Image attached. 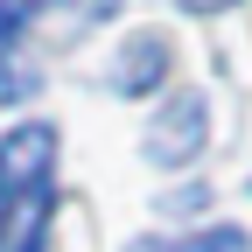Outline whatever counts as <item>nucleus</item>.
I'll return each instance as SVG.
<instances>
[{"mask_svg":"<svg viewBox=\"0 0 252 252\" xmlns=\"http://www.w3.org/2000/svg\"><path fill=\"white\" fill-rule=\"evenodd\" d=\"M56 210V126L28 119L0 140V252H42Z\"/></svg>","mask_w":252,"mask_h":252,"instance_id":"f257e3e1","label":"nucleus"},{"mask_svg":"<svg viewBox=\"0 0 252 252\" xmlns=\"http://www.w3.org/2000/svg\"><path fill=\"white\" fill-rule=\"evenodd\" d=\"M203 133H210L203 105H196V98H175V105H161V119L147 126V161H161V168H182V161H196Z\"/></svg>","mask_w":252,"mask_h":252,"instance_id":"f03ea898","label":"nucleus"},{"mask_svg":"<svg viewBox=\"0 0 252 252\" xmlns=\"http://www.w3.org/2000/svg\"><path fill=\"white\" fill-rule=\"evenodd\" d=\"M161 77H168V42L161 35H133L126 56H119V70H112V84L126 91V98H140V91H154Z\"/></svg>","mask_w":252,"mask_h":252,"instance_id":"7ed1b4c3","label":"nucleus"},{"mask_svg":"<svg viewBox=\"0 0 252 252\" xmlns=\"http://www.w3.org/2000/svg\"><path fill=\"white\" fill-rule=\"evenodd\" d=\"M126 252H252V238L217 224V231H189V238H133Z\"/></svg>","mask_w":252,"mask_h":252,"instance_id":"20e7f679","label":"nucleus"},{"mask_svg":"<svg viewBox=\"0 0 252 252\" xmlns=\"http://www.w3.org/2000/svg\"><path fill=\"white\" fill-rule=\"evenodd\" d=\"M42 7H49V0H0V63H7V49L21 42V28L35 21Z\"/></svg>","mask_w":252,"mask_h":252,"instance_id":"39448f33","label":"nucleus"}]
</instances>
